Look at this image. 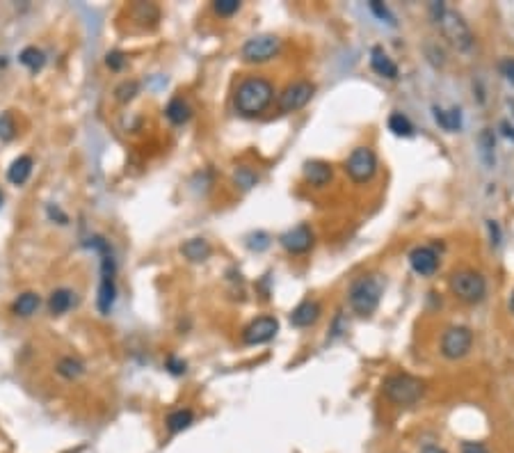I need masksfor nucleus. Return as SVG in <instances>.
Masks as SVG:
<instances>
[{"label": "nucleus", "instance_id": "5", "mask_svg": "<svg viewBox=\"0 0 514 453\" xmlns=\"http://www.w3.org/2000/svg\"><path fill=\"white\" fill-rule=\"evenodd\" d=\"M448 287L450 293L464 305H478L487 296V280L478 271H471V268H462V271L452 273Z\"/></svg>", "mask_w": 514, "mask_h": 453}, {"label": "nucleus", "instance_id": "4", "mask_svg": "<svg viewBox=\"0 0 514 453\" xmlns=\"http://www.w3.org/2000/svg\"><path fill=\"white\" fill-rule=\"evenodd\" d=\"M382 291H384V284H382L378 275H362V277H357L350 284V291H348V300H350L352 311L364 318L373 316L375 309L380 307Z\"/></svg>", "mask_w": 514, "mask_h": 453}, {"label": "nucleus", "instance_id": "38", "mask_svg": "<svg viewBox=\"0 0 514 453\" xmlns=\"http://www.w3.org/2000/svg\"><path fill=\"white\" fill-rule=\"evenodd\" d=\"M462 453H492L482 442H464Z\"/></svg>", "mask_w": 514, "mask_h": 453}, {"label": "nucleus", "instance_id": "11", "mask_svg": "<svg viewBox=\"0 0 514 453\" xmlns=\"http://www.w3.org/2000/svg\"><path fill=\"white\" fill-rule=\"evenodd\" d=\"M279 332V320L274 316H258L242 330V341L247 345H260L272 341Z\"/></svg>", "mask_w": 514, "mask_h": 453}, {"label": "nucleus", "instance_id": "41", "mask_svg": "<svg viewBox=\"0 0 514 453\" xmlns=\"http://www.w3.org/2000/svg\"><path fill=\"white\" fill-rule=\"evenodd\" d=\"M501 130H503L505 137L514 140V124H510V121H501Z\"/></svg>", "mask_w": 514, "mask_h": 453}, {"label": "nucleus", "instance_id": "40", "mask_svg": "<svg viewBox=\"0 0 514 453\" xmlns=\"http://www.w3.org/2000/svg\"><path fill=\"white\" fill-rule=\"evenodd\" d=\"M48 216H51L53 220H55V218H57V220H60V225H67V222H69V218L64 216V213H62V211H60V209H57V206H53V204L48 206Z\"/></svg>", "mask_w": 514, "mask_h": 453}, {"label": "nucleus", "instance_id": "2", "mask_svg": "<svg viewBox=\"0 0 514 453\" xmlns=\"http://www.w3.org/2000/svg\"><path fill=\"white\" fill-rule=\"evenodd\" d=\"M274 99V87L267 78H260V76H249L245 78L240 85H238L236 94H233V105L236 112L242 114V117H258L270 108Z\"/></svg>", "mask_w": 514, "mask_h": 453}, {"label": "nucleus", "instance_id": "21", "mask_svg": "<svg viewBox=\"0 0 514 453\" xmlns=\"http://www.w3.org/2000/svg\"><path fill=\"white\" fill-rule=\"evenodd\" d=\"M165 117L170 119L174 126H183V124H188L190 117H193V108H190L183 96H174L172 101L165 105Z\"/></svg>", "mask_w": 514, "mask_h": 453}, {"label": "nucleus", "instance_id": "37", "mask_svg": "<svg viewBox=\"0 0 514 453\" xmlns=\"http://www.w3.org/2000/svg\"><path fill=\"white\" fill-rule=\"evenodd\" d=\"M343 332H348V323H343V314L339 311L334 318V325H332V339H336V336H341Z\"/></svg>", "mask_w": 514, "mask_h": 453}, {"label": "nucleus", "instance_id": "8", "mask_svg": "<svg viewBox=\"0 0 514 453\" xmlns=\"http://www.w3.org/2000/svg\"><path fill=\"white\" fill-rule=\"evenodd\" d=\"M378 172V156L371 147H357L345 160V174L355 183H368Z\"/></svg>", "mask_w": 514, "mask_h": 453}, {"label": "nucleus", "instance_id": "33", "mask_svg": "<svg viewBox=\"0 0 514 453\" xmlns=\"http://www.w3.org/2000/svg\"><path fill=\"white\" fill-rule=\"evenodd\" d=\"M368 7H371V12H373L378 19L387 21L389 26H396V17L389 12V7H387L384 3H380V0H371V3H368Z\"/></svg>", "mask_w": 514, "mask_h": 453}, {"label": "nucleus", "instance_id": "14", "mask_svg": "<svg viewBox=\"0 0 514 453\" xmlns=\"http://www.w3.org/2000/svg\"><path fill=\"white\" fill-rule=\"evenodd\" d=\"M322 307L316 300H304L290 311V325L293 327H311L318 323Z\"/></svg>", "mask_w": 514, "mask_h": 453}, {"label": "nucleus", "instance_id": "10", "mask_svg": "<svg viewBox=\"0 0 514 453\" xmlns=\"http://www.w3.org/2000/svg\"><path fill=\"white\" fill-rule=\"evenodd\" d=\"M313 94H316V85H313L311 80H295V83H290V85L279 94L277 108L283 114L297 112V110H302L304 105L311 101Z\"/></svg>", "mask_w": 514, "mask_h": 453}, {"label": "nucleus", "instance_id": "23", "mask_svg": "<svg viewBox=\"0 0 514 453\" xmlns=\"http://www.w3.org/2000/svg\"><path fill=\"white\" fill-rule=\"evenodd\" d=\"M76 302V293L71 289H55L48 298V311L53 316H62Z\"/></svg>", "mask_w": 514, "mask_h": 453}, {"label": "nucleus", "instance_id": "22", "mask_svg": "<svg viewBox=\"0 0 514 453\" xmlns=\"http://www.w3.org/2000/svg\"><path fill=\"white\" fill-rule=\"evenodd\" d=\"M193 424H195V412L190 410V408H179V410H172L170 414H167V419H165L167 431H170L172 435L188 431V428L193 426Z\"/></svg>", "mask_w": 514, "mask_h": 453}, {"label": "nucleus", "instance_id": "29", "mask_svg": "<svg viewBox=\"0 0 514 453\" xmlns=\"http://www.w3.org/2000/svg\"><path fill=\"white\" fill-rule=\"evenodd\" d=\"M233 181H236L238 188L251 190L258 183V174L251 170V167H247V165H238L236 170H233Z\"/></svg>", "mask_w": 514, "mask_h": 453}, {"label": "nucleus", "instance_id": "27", "mask_svg": "<svg viewBox=\"0 0 514 453\" xmlns=\"http://www.w3.org/2000/svg\"><path fill=\"white\" fill-rule=\"evenodd\" d=\"M389 130L398 137H411L414 135V124L409 121L407 114L402 112H393L389 117Z\"/></svg>", "mask_w": 514, "mask_h": 453}, {"label": "nucleus", "instance_id": "44", "mask_svg": "<svg viewBox=\"0 0 514 453\" xmlns=\"http://www.w3.org/2000/svg\"><path fill=\"white\" fill-rule=\"evenodd\" d=\"M3 202H5V195H3V190H0V206H3Z\"/></svg>", "mask_w": 514, "mask_h": 453}, {"label": "nucleus", "instance_id": "36", "mask_svg": "<svg viewBox=\"0 0 514 453\" xmlns=\"http://www.w3.org/2000/svg\"><path fill=\"white\" fill-rule=\"evenodd\" d=\"M498 69H501V74L505 76V80L512 83V85H514V58H505V60H501V65H498Z\"/></svg>", "mask_w": 514, "mask_h": 453}, {"label": "nucleus", "instance_id": "34", "mask_svg": "<svg viewBox=\"0 0 514 453\" xmlns=\"http://www.w3.org/2000/svg\"><path fill=\"white\" fill-rule=\"evenodd\" d=\"M105 65L107 69H112V71H121V69L126 67V55L121 51H110L105 55Z\"/></svg>", "mask_w": 514, "mask_h": 453}, {"label": "nucleus", "instance_id": "32", "mask_svg": "<svg viewBox=\"0 0 514 453\" xmlns=\"http://www.w3.org/2000/svg\"><path fill=\"white\" fill-rule=\"evenodd\" d=\"M14 135H17V121H14L12 112H3L0 114V140L10 142Z\"/></svg>", "mask_w": 514, "mask_h": 453}, {"label": "nucleus", "instance_id": "24", "mask_svg": "<svg viewBox=\"0 0 514 453\" xmlns=\"http://www.w3.org/2000/svg\"><path fill=\"white\" fill-rule=\"evenodd\" d=\"M39 307H42L39 293H35V291H26V293H21L17 300H14L12 311L17 314V316H21V318H30L33 314H37Z\"/></svg>", "mask_w": 514, "mask_h": 453}, {"label": "nucleus", "instance_id": "31", "mask_svg": "<svg viewBox=\"0 0 514 453\" xmlns=\"http://www.w3.org/2000/svg\"><path fill=\"white\" fill-rule=\"evenodd\" d=\"M213 12L218 14V17H233V14L240 12V0H215L213 3Z\"/></svg>", "mask_w": 514, "mask_h": 453}, {"label": "nucleus", "instance_id": "20", "mask_svg": "<svg viewBox=\"0 0 514 453\" xmlns=\"http://www.w3.org/2000/svg\"><path fill=\"white\" fill-rule=\"evenodd\" d=\"M434 112V121L439 124L443 130H448V133H457V130H462V110L459 108H439V105H434L432 108Z\"/></svg>", "mask_w": 514, "mask_h": 453}, {"label": "nucleus", "instance_id": "7", "mask_svg": "<svg viewBox=\"0 0 514 453\" xmlns=\"http://www.w3.org/2000/svg\"><path fill=\"white\" fill-rule=\"evenodd\" d=\"M281 51V40L274 35H256L242 44L240 58L249 65H263Z\"/></svg>", "mask_w": 514, "mask_h": 453}, {"label": "nucleus", "instance_id": "17", "mask_svg": "<svg viewBox=\"0 0 514 453\" xmlns=\"http://www.w3.org/2000/svg\"><path fill=\"white\" fill-rule=\"evenodd\" d=\"M33 167H35V160L33 156H28V153L14 158L12 165L7 167V181L14 183V186H23V183L30 179V174H33Z\"/></svg>", "mask_w": 514, "mask_h": 453}, {"label": "nucleus", "instance_id": "12", "mask_svg": "<svg viewBox=\"0 0 514 453\" xmlns=\"http://www.w3.org/2000/svg\"><path fill=\"white\" fill-rule=\"evenodd\" d=\"M279 243L290 255H306L313 248V232L309 225H297L293 229H288L286 234H281Z\"/></svg>", "mask_w": 514, "mask_h": 453}, {"label": "nucleus", "instance_id": "3", "mask_svg": "<svg viewBox=\"0 0 514 453\" xmlns=\"http://www.w3.org/2000/svg\"><path fill=\"white\" fill-rule=\"evenodd\" d=\"M429 14H432L434 23L439 26L441 35L455 46L457 51H471L473 49V33L469 23L462 19V14L455 10H448L443 3H429Z\"/></svg>", "mask_w": 514, "mask_h": 453}, {"label": "nucleus", "instance_id": "39", "mask_svg": "<svg viewBox=\"0 0 514 453\" xmlns=\"http://www.w3.org/2000/svg\"><path fill=\"white\" fill-rule=\"evenodd\" d=\"M487 227H489V234H492V245H501V229H498L496 222L489 220Z\"/></svg>", "mask_w": 514, "mask_h": 453}, {"label": "nucleus", "instance_id": "35", "mask_svg": "<svg viewBox=\"0 0 514 453\" xmlns=\"http://www.w3.org/2000/svg\"><path fill=\"white\" fill-rule=\"evenodd\" d=\"M165 368L170 371L172 375H183L186 373V368H188V364L183 362V359H179V357H167V362H165Z\"/></svg>", "mask_w": 514, "mask_h": 453}, {"label": "nucleus", "instance_id": "9", "mask_svg": "<svg viewBox=\"0 0 514 453\" xmlns=\"http://www.w3.org/2000/svg\"><path fill=\"white\" fill-rule=\"evenodd\" d=\"M473 345V330L466 325H452L441 336V355L446 359H462Z\"/></svg>", "mask_w": 514, "mask_h": 453}, {"label": "nucleus", "instance_id": "25", "mask_svg": "<svg viewBox=\"0 0 514 453\" xmlns=\"http://www.w3.org/2000/svg\"><path fill=\"white\" fill-rule=\"evenodd\" d=\"M19 62L26 67L30 74H39L46 65V55L42 49H37V46H26V49L19 53Z\"/></svg>", "mask_w": 514, "mask_h": 453}, {"label": "nucleus", "instance_id": "1", "mask_svg": "<svg viewBox=\"0 0 514 453\" xmlns=\"http://www.w3.org/2000/svg\"><path fill=\"white\" fill-rule=\"evenodd\" d=\"M85 245L101 255V282H98L96 307L103 316H107L117 300V259H114L110 241H105L103 236H89Z\"/></svg>", "mask_w": 514, "mask_h": 453}, {"label": "nucleus", "instance_id": "6", "mask_svg": "<svg viewBox=\"0 0 514 453\" xmlns=\"http://www.w3.org/2000/svg\"><path fill=\"white\" fill-rule=\"evenodd\" d=\"M382 391L391 403L396 405H414L420 401L425 391V382L409 373H393L382 382Z\"/></svg>", "mask_w": 514, "mask_h": 453}, {"label": "nucleus", "instance_id": "28", "mask_svg": "<svg viewBox=\"0 0 514 453\" xmlns=\"http://www.w3.org/2000/svg\"><path fill=\"white\" fill-rule=\"evenodd\" d=\"M133 19L140 21L142 26H147V21H149V26H156L160 19V10L151 3H137L133 7Z\"/></svg>", "mask_w": 514, "mask_h": 453}, {"label": "nucleus", "instance_id": "16", "mask_svg": "<svg viewBox=\"0 0 514 453\" xmlns=\"http://www.w3.org/2000/svg\"><path fill=\"white\" fill-rule=\"evenodd\" d=\"M371 67H373L375 74L382 76V78H387V80H396L398 74H400L398 71V65L387 55L384 49H380V46H375V49L371 51Z\"/></svg>", "mask_w": 514, "mask_h": 453}, {"label": "nucleus", "instance_id": "42", "mask_svg": "<svg viewBox=\"0 0 514 453\" xmlns=\"http://www.w3.org/2000/svg\"><path fill=\"white\" fill-rule=\"evenodd\" d=\"M418 453H448V451L441 449V447H436V444H425V447L420 449Z\"/></svg>", "mask_w": 514, "mask_h": 453}, {"label": "nucleus", "instance_id": "13", "mask_svg": "<svg viewBox=\"0 0 514 453\" xmlns=\"http://www.w3.org/2000/svg\"><path fill=\"white\" fill-rule=\"evenodd\" d=\"M409 266L420 277H432L439 271V255L429 245H418L409 252Z\"/></svg>", "mask_w": 514, "mask_h": 453}, {"label": "nucleus", "instance_id": "15", "mask_svg": "<svg viewBox=\"0 0 514 453\" xmlns=\"http://www.w3.org/2000/svg\"><path fill=\"white\" fill-rule=\"evenodd\" d=\"M302 174L306 183H311L313 188H325L329 181H332V165L325 163V160H306L302 167Z\"/></svg>", "mask_w": 514, "mask_h": 453}, {"label": "nucleus", "instance_id": "18", "mask_svg": "<svg viewBox=\"0 0 514 453\" xmlns=\"http://www.w3.org/2000/svg\"><path fill=\"white\" fill-rule=\"evenodd\" d=\"M181 255L193 264H204L206 259L213 255V248L206 238H190L181 245Z\"/></svg>", "mask_w": 514, "mask_h": 453}, {"label": "nucleus", "instance_id": "19", "mask_svg": "<svg viewBox=\"0 0 514 453\" xmlns=\"http://www.w3.org/2000/svg\"><path fill=\"white\" fill-rule=\"evenodd\" d=\"M478 156L487 170L496 165V137L492 128H482L478 135Z\"/></svg>", "mask_w": 514, "mask_h": 453}, {"label": "nucleus", "instance_id": "30", "mask_svg": "<svg viewBox=\"0 0 514 453\" xmlns=\"http://www.w3.org/2000/svg\"><path fill=\"white\" fill-rule=\"evenodd\" d=\"M137 92H140V85H137L135 80H124L117 89H114V99H117L119 103H128V101H133Z\"/></svg>", "mask_w": 514, "mask_h": 453}, {"label": "nucleus", "instance_id": "26", "mask_svg": "<svg viewBox=\"0 0 514 453\" xmlns=\"http://www.w3.org/2000/svg\"><path fill=\"white\" fill-rule=\"evenodd\" d=\"M57 375H62L64 380H78L82 373H85V364L76 357H62L55 366Z\"/></svg>", "mask_w": 514, "mask_h": 453}, {"label": "nucleus", "instance_id": "45", "mask_svg": "<svg viewBox=\"0 0 514 453\" xmlns=\"http://www.w3.org/2000/svg\"><path fill=\"white\" fill-rule=\"evenodd\" d=\"M510 108H512V110H514V101H510Z\"/></svg>", "mask_w": 514, "mask_h": 453}, {"label": "nucleus", "instance_id": "43", "mask_svg": "<svg viewBox=\"0 0 514 453\" xmlns=\"http://www.w3.org/2000/svg\"><path fill=\"white\" fill-rule=\"evenodd\" d=\"M510 311L514 314V291H512V296H510Z\"/></svg>", "mask_w": 514, "mask_h": 453}]
</instances>
